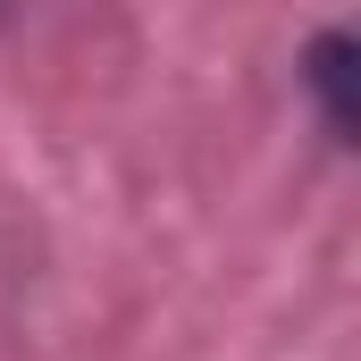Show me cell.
Segmentation results:
<instances>
[{
  "label": "cell",
  "instance_id": "cell-1",
  "mask_svg": "<svg viewBox=\"0 0 361 361\" xmlns=\"http://www.w3.org/2000/svg\"><path fill=\"white\" fill-rule=\"evenodd\" d=\"M302 85L319 101V126L336 135V143H353V34L345 25H328V34H311V51H302Z\"/></svg>",
  "mask_w": 361,
  "mask_h": 361
}]
</instances>
